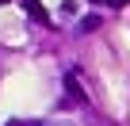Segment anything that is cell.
<instances>
[{
    "label": "cell",
    "mask_w": 130,
    "mask_h": 126,
    "mask_svg": "<svg viewBox=\"0 0 130 126\" xmlns=\"http://www.w3.org/2000/svg\"><path fill=\"white\" fill-rule=\"evenodd\" d=\"M23 12H27L35 23H50V12L42 8V0H23Z\"/></svg>",
    "instance_id": "1"
},
{
    "label": "cell",
    "mask_w": 130,
    "mask_h": 126,
    "mask_svg": "<svg viewBox=\"0 0 130 126\" xmlns=\"http://www.w3.org/2000/svg\"><path fill=\"white\" fill-rule=\"evenodd\" d=\"M65 88H69V99H77V103L84 99V92H80V84H77V77H73V73L65 77Z\"/></svg>",
    "instance_id": "2"
},
{
    "label": "cell",
    "mask_w": 130,
    "mask_h": 126,
    "mask_svg": "<svg viewBox=\"0 0 130 126\" xmlns=\"http://www.w3.org/2000/svg\"><path fill=\"white\" fill-rule=\"evenodd\" d=\"M96 27H100V15H84L80 19V31H96Z\"/></svg>",
    "instance_id": "3"
},
{
    "label": "cell",
    "mask_w": 130,
    "mask_h": 126,
    "mask_svg": "<svg viewBox=\"0 0 130 126\" xmlns=\"http://www.w3.org/2000/svg\"><path fill=\"white\" fill-rule=\"evenodd\" d=\"M0 4H4V0H0Z\"/></svg>",
    "instance_id": "4"
}]
</instances>
